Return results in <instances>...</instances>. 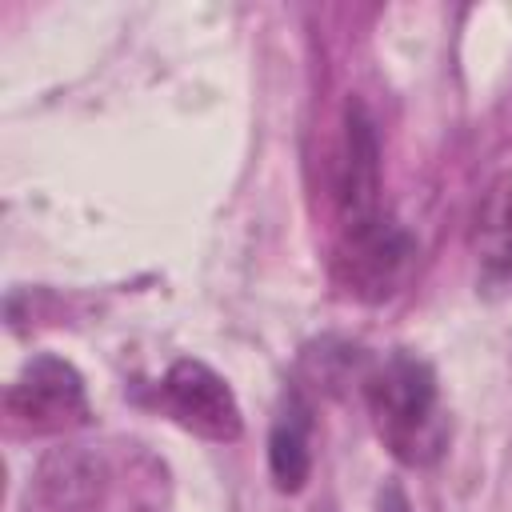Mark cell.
<instances>
[{
    "mask_svg": "<svg viewBox=\"0 0 512 512\" xmlns=\"http://www.w3.org/2000/svg\"><path fill=\"white\" fill-rule=\"evenodd\" d=\"M364 400H368V412H372V424L384 448L400 464L424 468L444 452L448 424L440 412L436 376L424 360L408 352L384 356L364 376Z\"/></svg>",
    "mask_w": 512,
    "mask_h": 512,
    "instance_id": "cell-1",
    "label": "cell"
},
{
    "mask_svg": "<svg viewBox=\"0 0 512 512\" xmlns=\"http://www.w3.org/2000/svg\"><path fill=\"white\" fill-rule=\"evenodd\" d=\"M412 256H416L412 236L380 212V216H368L356 224H340L332 272L348 296L376 304L400 288Z\"/></svg>",
    "mask_w": 512,
    "mask_h": 512,
    "instance_id": "cell-2",
    "label": "cell"
},
{
    "mask_svg": "<svg viewBox=\"0 0 512 512\" xmlns=\"http://www.w3.org/2000/svg\"><path fill=\"white\" fill-rule=\"evenodd\" d=\"M4 412H8L12 428L32 432V436L72 432V428H84L92 420L84 380L60 356L28 360L4 396Z\"/></svg>",
    "mask_w": 512,
    "mask_h": 512,
    "instance_id": "cell-3",
    "label": "cell"
},
{
    "mask_svg": "<svg viewBox=\"0 0 512 512\" xmlns=\"http://www.w3.org/2000/svg\"><path fill=\"white\" fill-rule=\"evenodd\" d=\"M160 400L176 424H184L188 432H196L204 440L232 444L244 432L240 404H236L228 380L216 376L204 360H176L164 372Z\"/></svg>",
    "mask_w": 512,
    "mask_h": 512,
    "instance_id": "cell-4",
    "label": "cell"
},
{
    "mask_svg": "<svg viewBox=\"0 0 512 512\" xmlns=\"http://www.w3.org/2000/svg\"><path fill=\"white\" fill-rule=\"evenodd\" d=\"M336 204L340 224L380 216V144L364 104L356 100L344 112V136L336 156Z\"/></svg>",
    "mask_w": 512,
    "mask_h": 512,
    "instance_id": "cell-5",
    "label": "cell"
},
{
    "mask_svg": "<svg viewBox=\"0 0 512 512\" xmlns=\"http://www.w3.org/2000/svg\"><path fill=\"white\" fill-rule=\"evenodd\" d=\"M268 468L280 492H300L312 468V408L300 392H288L272 432H268Z\"/></svg>",
    "mask_w": 512,
    "mask_h": 512,
    "instance_id": "cell-6",
    "label": "cell"
},
{
    "mask_svg": "<svg viewBox=\"0 0 512 512\" xmlns=\"http://www.w3.org/2000/svg\"><path fill=\"white\" fill-rule=\"evenodd\" d=\"M488 248H484V276L496 288L512 292V200H500L488 212Z\"/></svg>",
    "mask_w": 512,
    "mask_h": 512,
    "instance_id": "cell-7",
    "label": "cell"
}]
</instances>
